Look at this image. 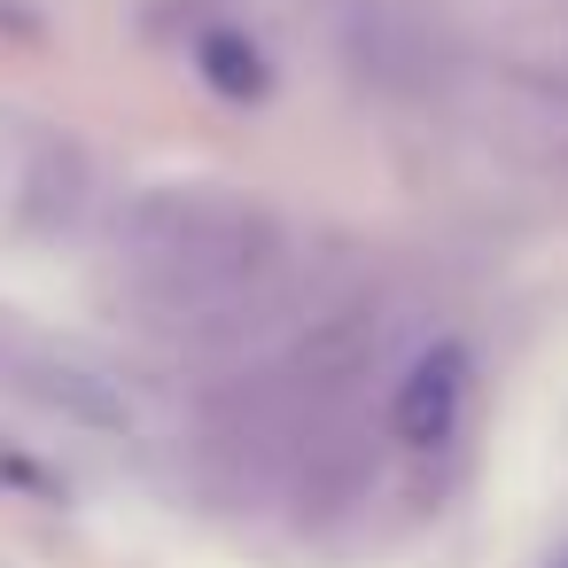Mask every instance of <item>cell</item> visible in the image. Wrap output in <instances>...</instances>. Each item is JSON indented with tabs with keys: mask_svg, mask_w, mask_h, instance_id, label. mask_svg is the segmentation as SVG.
<instances>
[{
	"mask_svg": "<svg viewBox=\"0 0 568 568\" xmlns=\"http://www.w3.org/2000/svg\"><path fill=\"white\" fill-rule=\"evenodd\" d=\"M118 296L164 343L250 351L296 312V257L257 195L149 187L118 219Z\"/></svg>",
	"mask_w": 568,
	"mask_h": 568,
	"instance_id": "6da1fadb",
	"label": "cell"
},
{
	"mask_svg": "<svg viewBox=\"0 0 568 568\" xmlns=\"http://www.w3.org/2000/svg\"><path fill=\"white\" fill-rule=\"evenodd\" d=\"M0 382L17 397H32L40 413H63L79 428H125L133 420V397L125 382L87 358V351H63V343H32V335H0Z\"/></svg>",
	"mask_w": 568,
	"mask_h": 568,
	"instance_id": "7a4b0ae2",
	"label": "cell"
},
{
	"mask_svg": "<svg viewBox=\"0 0 568 568\" xmlns=\"http://www.w3.org/2000/svg\"><path fill=\"white\" fill-rule=\"evenodd\" d=\"M87 187H94V164L71 133H32V141H9V172H0V219L17 234H71L79 211H87Z\"/></svg>",
	"mask_w": 568,
	"mask_h": 568,
	"instance_id": "3957f363",
	"label": "cell"
},
{
	"mask_svg": "<svg viewBox=\"0 0 568 568\" xmlns=\"http://www.w3.org/2000/svg\"><path fill=\"white\" fill-rule=\"evenodd\" d=\"M335 40H343V63L382 94H413L436 71V48L420 32V17H405L397 0H343Z\"/></svg>",
	"mask_w": 568,
	"mask_h": 568,
	"instance_id": "277c9868",
	"label": "cell"
},
{
	"mask_svg": "<svg viewBox=\"0 0 568 568\" xmlns=\"http://www.w3.org/2000/svg\"><path fill=\"white\" fill-rule=\"evenodd\" d=\"M467 389H475L467 351L436 343V351L413 358V374L389 389V436L413 444V452H444V444L459 436V420H467Z\"/></svg>",
	"mask_w": 568,
	"mask_h": 568,
	"instance_id": "5b68a950",
	"label": "cell"
},
{
	"mask_svg": "<svg viewBox=\"0 0 568 568\" xmlns=\"http://www.w3.org/2000/svg\"><path fill=\"white\" fill-rule=\"evenodd\" d=\"M195 63H203V79H211L226 102H257V94H265V55H257L242 32H203Z\"/></svg>",
	"mask_w": 568,
	"mask_h": 568,
	"instance_id": "8992f818",
	"label": "cell"
},
{
	"mask_svg": "<svg viewBox=\"0 0 568 568\" xmlns=\"http://www.w3.org/2000/svg\"><path fill=\"white\" fill-rule=\"evenodd\" d=\"M552 568H568V552H560V560H552Z\"/></svg>",
	"mask_w": 568,
	"mask_h": 568,
	"instance_id": "52a82bcc",
	"label": "cell"
}]
</instances>
